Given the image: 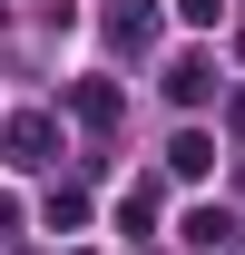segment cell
Returning <instances> with one entry per match:
<instances>
[{"label": "cell", "instance_id": "ba28073f", "mask_svg": "<svg viewBox=\"0 0 245 255\" xmlns=\"http://www.w3.org/2000/svg\"><path fill=\"white\" fill-rule=\"evenodd\" d=\"M118 226H127V236H137V226H157V187H127V196H118Z\"/></svg>", "mask_w": 245, "mask_h": 255}, {"label": "cell", "instance_id": "52a82bcc", "mask_svg": "<svg viewBox=\"0 0 245 255\" xmlns=\"http://www.w3.org/2000/svg\"><path fill=\"white\" fill-rule=\"evenodd\" d=\"M49 226H59V236H69V226H89V196H79V187H49Z\"/></svg>", "mask_w": 245, "mask_h": 255}, {"label": "cell", "instance_id": "7a4b0ae2", "mask_svg": "<svg viewBox=\"0 0 245 255\" xmlns=\"http://www.w3.org/2000/svg\"><path fill=\"white\" fill-rule=\"evenodd\" d=\"M167 98H177V108H206L216 98V59L206 49H177V59H167Z\"/></svg>", "mask_w": 245, "mask_h": 255}, {"label": "cell", "instance_id": "8992f818", "mask_svg": "<svg viewBox=\"0 0 245 255\" xmlns=\"http://www.w3.org/2000/svg\"><path fill=\"white\" fill-rule=\"evenodd\" d=\"M69 108H79L89 128H108V118H118V89H108V79H79V89H69Z\"/></svg>", "mask_w": 245, "mask_h": 255}, {"label": "cell", "instance_id": "30bf717a", "mask_svg": "<svg viewBox=\"0 0 245 255\" xmlns=\"http://www.w3.org/2000/svg\"><path fill=\"white\" fill-rule=\"evenodd\" d=\"M226 128H236V137H245V89H236V98H226Z\"/></svg>", "mask_w": 245, "mask_h": 255}, {"label": "cell", "instance_id": "6da1fadb", "mask_svg": "<svg viewBox=\"0 0 245 255\" xmlns=\"http://www.w3.org/2000/svg\"><path fill=\"white\" fill-rule=\"evenodd\" d=\"M0 157L20 167V177H30V167H49V157H59V128H49V108H20V118L0 128Z\"/></svg>", "mask_w": 245, "mask_h": 255}, {"label": "cell", "instance_id": "277c9868", "mask_svg": "<svg viewBox=\"0 0 245 255\" xmlns=\"http://www.w3.org/2000/svg\"><path fill=\"white\" fill-rule=\"evenodd\" d=\"M108 39H118V49H147V39H157V10H147V0H118V10H108Z\"/></svg>", "mask_w": 245, "mask_h": 255}, {"label": "cell", "instance_id": "3957f363", "mask_svg": "<svg viewBox=\"0 0 245 255\" xmlns=\"http://www.w3.org/2000/svg\"><path fill=\"white\" fill-rule=\"evenodd\" d=\"M177 236H186L196 255H226V246H236V216H226V206H196V216H186Z\"/></svg>", "mask_w": 245, "mask_h": 255}, {"label": "cell", "instance_id": "9c48e42d", "mask_svg": "<svg viewBox=\"0 0 245 255\" xmlns=\"http://www.w3.org/2000/svg\"><path fill=\"white\" fill-rule=\"evenodd\" d=\"M177 20H186V30H216V20H226V0H177Z\"/></svg>", "mask_w": 245, "mask_h": 255}, {"label": "cell", "instance_id": "5b68a950", "mask_svg": "<svg viewBox=\"0 0 245 255\" xmlns=\"http://www.w3.org/2000/svg\"><path fill=\"white\" fill-rule=\"evenodd\" d=\"M167 167H177V177H206V167H216V137H206V128H177Z\"/></svg>", "mask_w": 245, "mask_h": 255}]
</instances>
